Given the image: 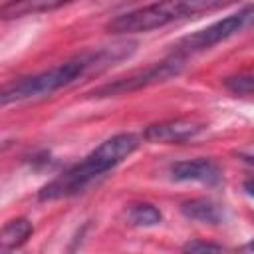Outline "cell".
<instances>
[{
    "instance_id": "6da1fadb",
    "label": "cell",
    "mask_w": 254,
    "mask_h": 254,
    "mask_svg": "<svg viewBox=\"0 0 254 254\" xmlns=\"http://www.w3.org/2000/svg\"><path fill=\"white\" fill-rule=\"evenodd\" d=\"M133 50H135L133 42H123V44H115V46L101 48L95 52L79 54L73 60L60 64L52 69H46L36 75H28V77L8 83L0 93V101H2V105H10V103H20V101L44 99V97L56 93L58 89L77 81L79 77H83L87 73L103 71L105 67L113 65L115 62L129 58L133 54Z\"/></svg>"
},
{
    "instance_id": "7a4b0ae2",
    "label": "cell",
    "mask_w": 254,
    "mask_h": 254,
    "mask_svg": "<svg viewBox=\"0 0 254 254\" xmlns=\"http://www.w3.org/2000/svg\"><path fill=\"white\" fill-rule=\"evenodd\" d=\"M137 147H139V137L135 133H117L105 139L81 163L73 165L64 175L50 181L38 192V198L46 202V200H58V198L77 194L79 190L89 187L95 179H99L103 173L123 163L131 153L137 151Z\"/></svg>"
},
{
    "instance_id": "3957f363",
    "label": "cell",
    "mask_w": 254,
    "mask_h": 254,
    "mask_svg": "<svg viewBox=\"0 0 254 254\" xmlns=\"http://www.w3.org/2000/svg\"><path fill=\"white\" fill-rule=\"evenodd\" d=\"M230 0H157L149 6L125 12L107 24L111 34H139L163 28L175 20L212 12Z\"/></svg>"
},
{
    "instance_id": "277c9868",
    "label": "cell",
    "mask_w": 254,
    "mask_h": 254,
    "mask_svg": "<svg viewBox=\"0 0 254 254\" xmlns=\"http://www.w3.org/2000/svg\"><path fill=\"white\" fill-rule=\"evenodd\" d=\"M183 65H185V56L175 52V56L165 60V62L153 64V65H149L145 69H139V71H133L125 77L103 83L101 87L93 89L91 95L93 97H115V95H125V93L149 87L153 83H163V81H169L171 77L179 75Z\"/></svg>"
},
{
    "instance_id": "5b68a950",
    "label": "cell",
    "mask_w": 254,
    "mask_h": 254,
    "mask_svg": "<svg viewBox=\"0 0 254 254\" xmlns=\"http://www.w3.org/2000/svg\"><path fill=\"white\" fill-rule=\"evenodd\" d=\"M248 22H254V6H246V8L238 10L236 14H230L226 18L206 26L204 30H198V32L183 38L177 44V54L187 56V54H192V52L208 50V48L232 38L240 30H244Z\"/></svg>"
},
{
    "instance_id": "8992f818",
    "label": "cell",
    "mask_w": 254,
    "mask_h": 254,
    "mask_svg": "<svg viewBox=\"0 0 254 254\" xmlns=\"http://www.w3.org/2000/svg\"><path fill=\"white\" fill-rule=\"evenodd\" d=\"M206 129V125L202 121L196 119H167L161 123H153L145 129L143 137L149 143H159V145H179V143H187L194 137H198L202 131Z\"/></svg>"
},
{
    "instance_id": "52a82bcc",
    "label": "cell",
    "mask_w": 254,
    "mask_h": 254,
    "mask_svg": "<svg viewBox=\"0 0 254 254\" xmlns=\"http://www.w3.org/2000/svg\"><path fill=\"white\" fill-rule=\"evenodd\" d=\"M169 173H171V179L179 183H202L210 187L222 183V171L210 159L179 161L171 165Z\"/></svg>"
},
{
    "instance_id": "ba28073f",
    "label": "cell",
    "mask_w": 254,
    "mask_h": 254,
    "mask_svg": "<svg viewBox=\"0 0 254 254\" xmlns=\"http://www.w3.org/2000/svg\"><path fill=\"white\" fill-rule=\"evenodd\" d=\"M71 0H12L2 6V18H22L28 14H40V12H50L56 10Z\"/></svg>"
},
{
    "instance_id": "9c48e42d",
    "label": "cell",
    "mask_w": 254,
    "mask_h": 254,
    "mask_svg": "<svg viewBox=\"0 0 254 254\" xmlns=\"http://www.w3.org/2000/svg\"><path fill=\"white\" fill-rule=\"evenodd\" d=\"M32 234H34V224L28 218H14V220L6 222L0 232V248L4 252L14 250V248L22 246L24 242H28V238Z\"/></svg>"
},
{
    "instance_id": "30bf717a",
    "label": "cell",
    "mask_w": 254,
    "mask_h": 254,
    "mask_svg": "<svg viewBox=\"0 0 254 254\" xmlns=\"http://www.w3.org/2000/svg\"><path fill=\"white\" fill-rule=\"evenodd\" d=\"M181 212L196 222H204V224H218L220 222V210L212 200L206 198H192L181 204Z\"/></svg>"
},
{
    "instance_id": "8fae6325",
    "label": "cell",
    "mask_w": 254,
    "mask_h": 254,
    "mask_svg": "<svg viewBox=\"0 0 254 254\" xmlns=\"http://www.w3.org/2000/svg\"><path fill=\"white\" fill-rule=\"evenodd\" d=\"M127 220H129V224H133V226L149 228V226L161 224L163 214H161V210H159L155 204L141 202V204H133V206L127 210Z\"/></svg>"
},
{
    "instance_id": "7c38bea8",
    "label": "cell",
    "mask_w": 254,
    "mask_h": 254,
    "mask_svg": "<svg viewBox=\"0 0 254 254\" xmlns=\"http://www.w3.org/2000/svg\"><path fill=\"white\" fill-rule=\"evenodd\" d=\"M224 87L232 95H254V73H238L224 79Z\"/></svg>"
},
{
    "instance_id": "4fadbf2b",
    "label": "cell",
    "mask_w": 254,
    "mask_h": 254,
    "mask_svg": "<svg viewBox=\"0 0 254 254\" xmlns=\"http://www.w3.org/2000/svg\"><path fill=\"white\" fill-rule=\"evenodd\" d=\"M185 252H222L224 248L220 244H212V242H200V240H192L189 244L183 246Z\"/></svg>"
},
{
    "instance_id": "5bb4252c",
    "label": "cell",
    "mask_w": 254,
    "mask_h": 254,
    "mask_svg": "<svg viewBox=\"0 0 254 254\" xmlns=\"http://www.w3.org/2000/svg\"><path fill=\"white\" fill-rule=\"evenodd\" d=\"M244 190H246L250 196H254V177H250V179L244 181Z\"/></svg>"
},
{
    "instance_id": "9a60e30c",
    "label": "cell",
    "mask_w": 254,
    "mask_h": 254,
    "mask_svg": "<svg viewBox=\"0 0 254 254\" xmlns=\"http://www.w3.org/2000/svg\"><path fill=\"white\" fill-rule=\"evenodd\" d=\"M242 250H246V252H254V240H250L248 244H244Z\"/></svg>"
},
{
    "instance_id": "2e32d148",
    "label": "cell",
    "mask_w": 254,
    "mask_h": 254,
    "mask_svg": "<svg viewBox=\"0 0 254 254\" xmlns=\"http://www.w3.org/2000/svg\"><path fill=\"white\" fill-rule=\"evenodd\" d=\"M248 163H250V165H254V155H252V157H248Z\"/></svg>"
}]
</instances>
